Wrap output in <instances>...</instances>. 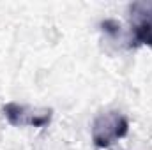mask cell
I'll return each instance as SVG.
<instances>
[{
	"label": "cell",
	"mask_w": 152,
	"mask_h": 150,
	"mask_svg": "<svg viewBox=\"0 0 152 150\" xmlns=\"http://www.w3.org/2000/svg\"><path fill=\"white\" fill-rule=\"evenodd\" d=\"M129 131L127 118L118 111L101 113L92 124V141L97 149H108Z\"/></svg>",
	"instance_id": "1"
},
{
	"label": "cell",
	"mask_w": 152,
	"mask_h": 150,
	"mask_svg": "<svg viewBox=\"0 0 152 150\" xmlns=\"http://www.w3.org/2000/svg\"><path fill=\"white\" fill-rule=\"evenodd\" d=\"M4 117L14 127H44L51 122V110H36L18 103H7L2 108Z\"/></svg>",
	"instance_id": "2"
},
{
	"label": "cell",
	"mask_w": 152,
	"mask_h": 150,
	"mask_svg": "<svg viewBox=\"0 0 152 150\" xmlns=\"http://www.w3.org/2000/svg\"><path fill=\"white\" fill-rule=\"evenodd\" d=\"M131 12V46H152V2H134Z\"/></svg>",
	"instance_id": "3"
}]
</instances>
